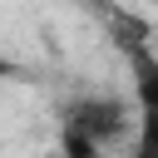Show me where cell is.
<instances>
[{"label":"cell","instance_id":"obj_1","mask_svg":"<svg viewBox=\"0 0 158 158\" xmlns=\"http://www.w3.org/2000/svg\"><path fill=\"white\" fill-rule=\"evenodd\" d=\"M123 133H133V104H123L118 94H79L59 114L64 158H94L99 148L118 143Z\"/></svg>","mask_w":158,"mask_h":158},{"label":"cell","instance_id":"obj_3","mask_svg":"<svg viewBox=\"0 0 158 158\" xmlns=\"http://www.w3.org/2000/svg\"><path fill=\"white\" fill-rule=\"evenodd\" d=\"M10 74H15V64H10V59H5V54H0V84H5V79H10Z\"/></svg>","mask_w":158,"mask_h":158},{"label":"cell","instance_id":"obj_2","mask_svg":"<svg viewBox=\"0 0 158 158\" xmlns=\"http://www.w3.org/2000/svg\"><path fill=\"white\" fill-rule=\"evenodd\" d=\"M128 79H133V158H158V54L143 40H128Z\"/></svg>","mask_w":158,"mask_h":158}]
</instances>
